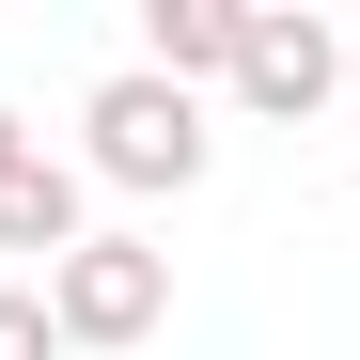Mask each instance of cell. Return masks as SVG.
Wrapping results in <instances>:
<instances>
[{
	"label": "cell",
	"instance_id": "obj_1",
	"mask_svg": "<svg viewBox=\"0 0 360 360\" xmlns=\"http://www.w3.org/2000/svg\"><path fill=\"white\" fill-rule=\"evenodd\" d=\"M204 157H219V126H204V94H172V79H94L79 94V172H94V188H204Z\"/></svg>",
	"mask_w": 360,
	"mask_h": 360
},
{
	"label": "cell",
	"instance_id": "obj_2",
	"mask_svg": "<svg viewBox=\"0 0 360 360\" xmlns=\"http://www.w3.org/2000/svg\"><path fill=\"white\" fill-rule=\"evenodd\" d=\"M157 314H172V251H157V235H79V251L47 266L63 360H126V345H157Z\"/></svg>",
	"mask_w": 360,
	"mask_h": 360
},
{
	"label": "cell",
	"instance_id": "obj_3",
	"mask_svg": "<svg viewBox=\"0 0 360 360\" xmlns=\"http://www.w3.org/2000/svg\"><path fill=\"white\" fill-rule=\"evenodd\" d=\"M251 126H314V110L345 94V32L329 16H297V0H251V47H235V79H219Z\"/></svg>",
	"mask_w": 360,
	"mask_h": 360
},
{
	"label": "cell",
	"instance_id": "obj_4",
	"mask_svg": "<svg viewBox=\"0 0 360 360\" xmlns=\"http://www.w3.org/2000/svg\"><path fill=\"white\" fill-rule=\"evenodd\" d=\"M235 47H251V0H141V79L204 94V79H235Z\"/></svg>",
	"mask_w": 360,
	"mask_h": 360
},
{
	"label": "cell",
	"instance_id": "obj_5",
	"mask_svg": "<svg viewBox=\"0 0 360 360\" xmlns=\"http://www.w3.org/2000/svg\"><path fill=\"white\" fill-rule=\"evenodd\" d=\"M79 235H94V172L79 157H16V172H0V251H47V266H63Z\"/></svg>",
	"mask_w": 360,
	"mask_h": 360
},
{
	"label": "cell",
	"instance_id": "obj_6",
	"mask_svg": "<svg viewBox=\"0 0 360 360\" xmlns=\"http://www.w3.org/2000/svg\"><path fill=\"white\" fill-rule=\"evenodd\" d=\"M0 360H63V329H47V282H0Z\"/></svg>",
	"mask_w": 360,
	"mask_h": 360
},
{
	"label": "cell",
	"instance_id": "obj_7",
	"mask_svg": "<svg viewBox=\"0 0 360 360\" xmlns=\"http://www.w3.org/2000/svg\"><path fill=\"white\" fill-rule=\"evenodd\" d=\"M16 157H47V141H32V126H16V110H0V172H16Z\"/></svg>",
	"mask_w": 360,
	"mask_h": 360
},
{
	"label": "cell",
	"instance_id": "obj_8",
	"mask_svg": "<svg viewBox=\"0 0 360 360\" xmlns=\"http://www.w3.org/2000/svg\"><path fill=\"white\" fill-rule=\"evenodd\" d=\"M345 94H360V32H345Z\"/></svg>",
	"mask_w": 360,
	"mask_h": 360
}]
</instances>
